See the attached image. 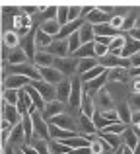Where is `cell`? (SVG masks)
<instances>
[{
    "label": "cell",
    "mask_w": 140,
    "mask_h": 154,
    "mask_svg": "<svg viewBox=\"0 0 140 154\" xmlns=\"http://www.w3.org/2000/svg\"><path fill=\"white\" fill-rule=\"evenodd\" d=\"M64 111V103L61 102V100H53V102H47L45 109H43V113H45L47 119H53L55 115H58V113Z\"/></svg>",
    "instance_id": "obj_16"
},
{
    "label": "cell",
    "mask_w": 140,
    "mask_h": 154,
    "mask_svg": "<svg viewBox=\"0 0 140 154\" xmlns=\"http://www.w3.org/2000/svg\"><path fill=\"white\" fill-rule=\"evenodd\" d=\"M130 76H140V66H136V68H130Z\"/></svg>",
    "instance_id": "obj_50"
},
{
    "label": "cell",
    "mask_w": 140,
    "mask_h": 154,
    "mask_svg": "<svg viewBox=\"0 0 140 154\" xmlns=\"http://www.w3.org/2000/svg\"><path fill=\"white\" fill-rule=\"evenodd\" d=\"M29 115H31V119H33L35 135L41 137V139L51 140V127H49V123L41 117V109H37L35 105H31V107H29Z\"/></svg>",
    "instance_id": "obj_1"
},
{
    "label": "cell",
    "mask_w": 140,
    "mask_h": 154,
    "mask_svg": "<svg viewBox=\"0 0 140 154\" xmlns=\"http://www.w3.org/2000/svg\"><path fill=\"white\" fill-rule=\"evenodd\" d=\"M107 68L103 66V64H97V66H94L91 70H88V72H84L82 74V82H88V80H94V78H97L99 74H103Z\"/></svg>",
    "instance_id": "obj_36"
},
{
    "label": "cell",
    "mask_w": 140,
    "mask_h": 154,
    "mask_svg": "<svg viewBox=\"0 0 140 154\" xmlns=\"http://www.w3.org/2000/svg\"><path fill=\"white\" fill-rule=\"evenodd\" d=\"M70 94H72V78H62L61 82L57 84V100H61L62 103L70 102Z\"/></svg>",
    "instance_id": "obj_9"
},
{
    "label": "cell",
    "mask_w": 140,
    "mask_h": 154,
    "mask_svg": "<svg viewBox=\"0 0 140 154\" xmlns=\"http://www.w3.org/2000/svg\"><path fill=\"white\" fill-rule=\"evenodd\" d=\"M29 143H31V146H33V148H35V150H37L39 154L49 152V144H45V143H49L47 139H41V137H39V139H31Z\"/></svg>",
    "instance_id": "obj_39"
},
{
    "label": "cell",
    "mask_w": 140,
    "mask_h": 154,
    "mask_svg": "<svg viewBox=\"0 0 140 154\" xmlns=\"http://www.w3.org/2000/svg\"><path fill=\"white\" fill-rule=\"evenodd\" d=\"M35 43H37V47H45V49H47V47L53 43V37H51L49 33H45V31L39 27V31L35 33Z\"/></svg>",
    "instance_id": "obj_34"
},
{
    "label": "cell",
    "mask_w": 140,
    "mask_h": 154,
    "mask_svg": "<svg viewBox=\"0 0 140 154\" xmlns=\"http://www.w3.org/2000/svg\"><path fill=\"white\" fill-rule=\"evenodd\" d=\"M18 41H19L18 33H14V31H6V33H4V45L6 47L14 49V47H18Z\"/></svg>",
    "instance_id": "obj_40"
},
{
    "label": "cell",
    "mask_w": 140,
    "mask_h": 154,
    "mask_svg": "<svg viewBox=\"0 0 140 154\" xmlns=\"http://www.w3.org/2000/svg\"><path fill=\"white\" fill-rule=\"evenodd\" d=\"M51 123H55V125H58V127H62V129H70V131H76V123H74V119L68 115H64V113H58V115H55L53 119H51Z\"/></svg>",
    "instance_id": "obj_21"
},
{
    "label": "cell",
    "mask_w": 140,
    "mask_h": 154,
    "mask_svg": "<svg viewBox=\"0 0 140 154\" xmlns=\"http://www.w3.org/2000/svg\"><path fill=\"white\" fill-rule=\"evenodd\" d=\"M61 23L57 22V18H51V20H43L41 23V29L45 31V33H49L51 37H58V33H61Z\"/></svg>",
    "instance_id": "obj_18"
},
{
    "label": "cell",
    "mask_w": 140,
    "mask_h": 154,
    "mask_svg": "<svg viewBox=\"0 0 140 154\" xmlns=\"http://www.w3.org/2000/svg\"><path fill=\"white\" fill-rule=\"evenodd\" d=\"M117 113H119V117H121V121H123V123H127V125H130V123H133V109H130L129 102L119 103V105H117Z\"/></svg>",
    "instance_id": "obj_24"
},
{
    "label": "cell",
    "mask_w": 140,
    "mask_h": 154,
    "mask_svg": "<svg viewBox=\"0 0 140 154\" xmlns=\"http://www.w3.org/2000/svg\"><path fill=\"white\" fill-rule=\"evenodd\" d=\"M136 66H140V51L130 57V68H136Z\"/></svg>",
    "instance_id": "obj_47"
},
{
    "label": "cell",
    "mask_w": 140,
    "mask_h": 154,
    "mask_svg": "<svg viewBox=\"0 0 140 154\" xmlns=\"http://www.w3.org/2000/svg\"><path fill=\"white\" fill-rule=\"evenodd\" d=\"M31 84L39 90V94L45 98V102L57 100V86H55V84L47 82V80H31Z\"/></svg>",
    "instance_id": "obj_4"
},
{
    "label": "cell",
    "mask_w": 140,
    "mask_h": 154,
    "mask_svg": "<svg viewBox=\"0 0 140 154\" xmlns=\"http://www.w3.org/2000/svg\"><path fill=\"white\" fill-rule=\"evenodd\" d=\"M130 125H140V111H133V123Z\"/></svg>",
    "instance_id": "obj_48"
},
{
    "label": "cell",
    "mask_w": 140,
    "mask_h": 154,
    "mask_svg": "<svg viewBox=\"0 0 140 154\" xmlns=\"http://www.w3.org/2000/svg\"><path fill=\"white\" fill-rule=\"evenodd\" d=\"M94 107H95V103H94V98H91V94L90 96H84V100H82V113H86V115H90V117H94L95 115V111H94Z\"/></svg>",
    "instance_id": "obj_35"
},
{
    "label": "cell",
    "mask_w": 140,
    "mask_h": 154,
    "mask_svg": "<svg viewBox=\"0 0 140 154\" xmlns=\"http://www.w3.org/2000/svg\"><path fill=\"white\" fill-rule=\"evenodd\" d=\"M82 47V37H80V29L74 31V33L68 37V49H70V55H74L76 51Z\"/></svg>",
    "instance_id": "obj_37"
},
{
    "label": "cell",
    "mask_w": 140,
    "mask_h": 154,
    "mask_svg": "<svg viewBox=\"0 0 140 154\" xmlns=\"http://www.w3.org/2000/svg\"><path fill=\"white\" fill-rule=\"evenodd\" d=\"M140 51V41L138 39H133V41H127L125 49L121 51V57H127V59H130V57L134 55V53Z\"/></svg>",
    "instance_id": "obj_33"
},
{
    "label": "cell",
    "mask_w": 140,
    "mask_h": 154,
    "mask_svg": "<svg viewBox=\"0 0 140 154\" xmlns=\"http://www.w3.org/2000/svg\"><path fill=\"white\" fill-rule=\"evenodd\" d=\"M82 78L80 76H72V94H70V105L72 107H82V100H84V94H86V90H84L82 86Z\"/></svg>",
    "instance_id": "obj_3"
},
{
    "label": "cell",
    "mask_w": 140,
    "mask_h": 154,
    "mask_svg": "<svg viewBox=\"0 0 140 154\" xmlns=\"http://www.w3.org/2000/svg\"><path fill=\"white\" fill-rule=\"evenodd\" d=\"M101 137H103L105 143H109V146L113 148V150H117L119 144H121V139L117 137V133H105V131H101Z\"/></svg>",
    "instance_id": "obj_38"
},
{
    "label": "cell",
    "mask_w": 140,
    "mask_h": 154,
    "mask_svg": "<svg viewBox=\"0 0 140 154\" xmlns=\"http://www.w3.org/2000/svg\"><path fill=\"white\" fill-rule=\"evenodd\" d=\"M107 80H109V68H107V70L103 72V74H99L97 78L84 82V90H86V94H91V96H94L95 92H99L103 86H105V84H107Z\"/></svg>",
    "instance_id": "obj_7"
},
{
    "label": "cell",
    "mask_w": 140,
    "mask_h": 154,
    "mask_svg": "<svg viewBox=\"0 0 140 154\" xmlns=\"http://www.w3.org/2000/svg\"><path fill=\"white\" fill-rule=\"evenodd\" d=\"M94 31H95V35H103V37H113V33H115L117 29L111 26V22H107V23H95V26H94Z\"/></svg>",
    "instance_id": "obj_28"
},
{
    "label": "cell",
    "mask_w": 140,
    "mask_h": 154,
    "mask_svg": "<svg viewBox=\"0 0 140 154\" xmlns=\"http://www.w3.org/2000/svg\"><path fill=\"white\" fill-rule=\"evenodd\" d=\"M8 143H10V144L27 143V137H25V131H23V125H22V123L14 125V129H12V133H10V139H8Z\"/></svg>",
    "instance_id": "obj_20"
},
{
    "label": "cell",
    "mask_w": 140,
    "mask_h": 154,
    "mask_svg": "<svg viewBox=\"0 0 140 154\" xmlns=\"http://www.w3.org/2000/svg\"><path fill=\"white\" fill-rule=\"evenodd\" d=\"M80 37H82V43H90V41H95L94 23H90V22H84V26L80 27Z\"/></svg>",
    "instance_id": "obj_26"
},
{
    "label": "cell",
    "mask_w": 140,
    "mask_h": 154,
    "mask_svg": "<svg viewBox=\"0 0 140 154\" xmlns=\"http://www.w3.org/2000/svg\"><path fill=\"white\" fill-rule=\"evenodd\" d=\"M125 45H127V39L121 37V35H117V37H113L111 43H109V53L111 55H121V51L125 49Z\"/></svg>",
    "instance_id": "obj_30"
},
{
    "label": "cell",
    "mask_w": 140,
    "mask_h": 154,
    "mask_svg": "<svg viewBox=\"0 0 140 154\" xmlns=\"http://www.w3.org/2000/svg\"><path fill=\"white\" fill-rule=\"evenodd\" d=\"M134 154H140V140H138V144H136V148H134Z\"/></svg>",
    "instance_id": "obj_51"
},
{
    "label": "cell",
    "mask_w": 140,
    "mask_h": 154,
    "mask_svg": "<svg viewBox=\"0 0 140 154\" xmlns=\"http://www.w3.org/2000/svg\"><path fill=\"white\" fill-rule=\"evenodd\" d=\"M138 140H140V137L136 135V131H134L133 127H127L125 133H123V143L134 150V148H136V144H138Z\"/></svg>",
    "instance_id": "obj_25"
},
{
    "label": "cell",
    "mask_w": 140,
    "mask_h": 154,
    "mask_svg": "<svg viewBox=\"0 0 140 154\" xmlns=\"http://www.w3.org/2000/svg\"><path fill=\"white\" fill-rule=\"evenodd\" d=\"M22 49L25 51V55L33 60V57L37 55V43H35V33H27L25 37H22Z\"/></svg>",
    "instance_id": "obj_12"
},
{
    "label": "cell",
    "mask_w": 140,
    "mask_h": 154,
    "mask_svg": "<svg viewBox=\"0 0 140 154\" xmlns=\"http://www.w3.org/2000/svg\"><path fill=\"white\" fill-rule=\"evenodd\" d=\"M94 103H95V107H97L99 111L115 109V102H113V98H111V94H109V92H105L103 88L94 94Z\"/></svg>",
    "instance_id": "obj_5"
},
{
    "label": "cell",
    "mask_w": 140,
    "mask_h": 154,
    "mask_svg": "<svg viewBox=\"0 0 140 154\" xmlns=\"http://www.w3.org/2000/svg\"><path fill=\"white\" fill-rule=\"evenodd\" d=\"M82 26H84V22H82L80 18H78V20H74V22H68L66 26H62V27H61V33H58V37H61V39H68L70 35L74 33V31H78Z\"/></svg>",
    "instance_id": "obj_22"
},
{
    "label": "cell",
    "mask_w": 140,
    "mask_h": 154,
    "mask_svg": "<svg viewBox=\"0 0 140 154\" xmlns=\"http://www.w3.org/2000/svg\"><path fill=\"white\" fill-rule=\"evenodd\" d=\"M2 100H4L6 103L18 105V103H19V90H14V88H4Z\"/></svg>",
    "instance_id": "obj_31"
},
{
    "label": "cell",
    "mask_w": 140,
    "mask_h": 154,
    "mask_svg": "<svg viewBox=\"0 0 140 154\" xmlns=\"http://www.w3.org/2000/svg\"><path fill=\"white\" fill-rule=\"evenodd\" d=\"M31 78L29 76H23V74H10L4 78V88H14V90H22V88L29 86Z\"/></svg>",
    "instance_id": "obj_8"
},
{
    "label": "cell",
    "mask_w": 140,
    "mask_h": 154,
    "mask_svg": "<svg viewBox=\"0 0 140 154\" xmlns=\"http://www.w3.org/2000/svg\"><path fill=\"white\" fill-rule=\"evenodd\" d=\"M55 59H57V57H55L53 53H49L47 49H43V51H37V55L33 57V64L37 68L39 66H53Z\"/></svg>",
    "instance_id": "obj_11"
},
{
    "label": "cell",
    "mask_w": 140,
    "mask_h": 154,
    "mask_svg": "<svg viewBox=\"0 0 140 154\" xmlns=\"http://www.w3.org/2000/svg\"><path fill=\"white\" fill-rule=\"evenodd\" d=\"M49 144H51V146H49V150H51V152H72V150H74V148H72V146H68L66 143L58 144V143H57V139L49 140Z\"/></svg>",
    "instance_id": "obj_41"
},
{
    "label": "cell",
    "mask_w": 140,
    "mask_h": 154,
    "mask_svg": "<svg viewBox=\"0 0 140 154\" xmlns=\"http://www.w3.org/2000/svg\"><path fill=\"white\" fill-rule=\"evenodd\" d=\"M136 14H140V10H133L129 18H125V26H123V29H127V31L133 29L134 23H136V22H138V18H140V16H136Z\"/></svg>",
    "instance_id": "obj_42"
},
{
    "label": "cell",
    "mask_w": 140,
    "mask_h": 154,
    "mask_svg": "<svg viewBox=\"0 0 140 154\" xmlns=\"http://www.w3.org/2000/svg\"><path fill=\"white\" fill-rule=\"evenodd\" d=\"M86 22H90V23H94V26H95V23H107V22H111V18L101 10V8H94V10L86 16Z\"/></svg>",
    "instance_id": "obj_17"
},
{
    "label": "cell",
    "mask_w": 140,
    "mask_h": 154,
    "mask_svg": "<svg viewBox=\"0 0 140 154\" xmlns=\"http://www.w3.org/2000/svg\"><path fill=\"white\" fill-rule=\"evenodd\" d=\"M127 70L129 68H109V80H113V82H125L127 76L130 74Z\"/></svg>",
    "instance_id": "obj_32"
},
{
    "label": "cell",
    "mask_w": 140,
    "mask_h": 154,
    "mask_svg": "<svg viewBox=\"0 0 140 154\" xmlns=\"http://www.w3.org/2000/svg\"><path fill=\"white\" fill-rule=\"evenodd\" d=\"M107 53H109V45H105V43H99V41H95V57H105Z\"/></svg>",
    "instance_id": "obj_45"
},
{
    "label": "cell",
    "mask_w": 140,
    "mask_h": 154,
    "mask_svg": "<svg viewBox=\"0 0 140 154\" xmlns=\"http://www.w3.org/2000/svg\"><path fill=\"white\" fill-rule=\"evenodd\" d=\"M111 26H113L115 29H123V26H125V16H111Z\"/></svg>",
    "instance_id": "obj_46"
},
{
    "label": "cell",
    "mask_w": 140,
    "mask_h": 154,
    "mask_svg": "<svg viewBox=\"0 0 140 154\" xmlns=\"http://www.w3.org/2000/svg\"><path fill=\"white\" fill-rule=\"evenodd\" d=\"M78 64H80L78 57H70L68 55V57H57V59H55V66H57L64 76H68V78H72V76L78 72Z\"/></svg>",
    "instance_id": "obj_2"
},
{
    "label": "cell",
    "mask_w": 140,
    "mask_h": 154,
    "mask_svg": "<svg viewBox=\"0 0 140 154\" xmlns=\"http://www.w3.org/2000/svg\"><path fill=\"white\" fill-rule=\"evenodd\" d=\"M97 64H99V59H97V57H88V59H80L78 72H80V74H84V72L91 70V68L97 66Z\"/></svg>",
    "instance_id": "obj_29"
},
{
    "label": "cell",
    "mask_w": 140,
    "mask_h": 154,
    "mask_svg": "<svg viewBox=\"0 0 140 154\" xmlns=\"http://www.w3.org/2000/svg\"><path fill=\"white\" fill-rule=\"evenodd\" d=\"M78 59H88V57H95V41H90V43H82L78 51L74 53Z\"/></svg>",
    "instance_id": "obj_27"
},
{
    "label": "cell",
    "mask_w": 140,
    "mask_h": 154,
    "mask_svg": "<svg viewBox=\"0 0 140 154\" xmlns=\"http://www.w3.org/2000/svg\"><path fill=\"white\" fill-rule=\"evenodd\" d=\"M29 60V57L25 55V51L22 49V47H14V49L10 51V55L6 57V63L8 64H23Z\"/></svg>",
    "instance_id": "obj_15"
},
{
    "label": "cell",
    "mask_w": 140,
    "mask_h": 154,
    "mask_svg": "<svg viewBox=\"0 0 140 154\" xmlns=\"http://www.w3.org/2000/svg\"><path fill=\"white\" fill-rule=\"evenodd\" d=\"M25 92H27V96H29V100H31V103L35 105L37 109H45V105H47V102H45V98H43L41 94H39V90L33 86V84H29V86H25Z\"/></svg>",
    "instance_id": "obj_14"
},
{
    "label": "cell",
    "mask_w": 140,
    "mask_h": 154,
    "mask_svg": "<svg viewBox=\"0 0 140 154\" xmlns=\"http://www.w3.org/2000/svg\"><path fill=\"white\" fill-rule=\"evenodd\" d=\"M39 74H41V80H47V82L55 84V86H57L62 78H66V76L62 74L55 64H53V66H39Z\"/></svg>",
    "instance_id": "obj_6"
},
{
    "label": "cell",
    "mask_w": 140,
    "mask_h": 154,
    "mask_svg": "<svg viewBox=\"0 0 140 154\" xmlns=\"http://www.w3.org/2000/svg\"><path fill=\"white\" fill-rule=\"evenodd\" d=\"M68 12H70V8L58 6V10H57V22L61 23V26H66V23H68Z\"/></svg>",
    "instance_id": "obj_43"
},
{
    "label": "cell",
    "mask_w": 140,
    "mask_h": 154,
    "mask_svg": "<svg viewBox=\"0 0 140 154\" xmlns=\"http://www.w3.org/2000/svg\"><path fill=\"white\" fill-rule=\"evenodd\" d=\"M127 102H129V105H130L133 111H140V92H133Z\"/></svg>",
    "instance_id": "obj_44"
},
{
    "label": "cell",
    "mask_w": 140,
    "mask_h": 154,
    "mask_svg": "<svg viewBox=\"0 0 140 154\" xmlns=\"http://www.w3.org/2000/svg\"><path fill=\"white\" fill-rule=\"evenodd\" d=\"M49 127H51V139H57V140H61V139H70V137L76 135V131L62 129V127H58V125H55V123H51Z\"/></svg>",
    "instance_id": "obj_23"
},
{
    "label": "cell",
    "mask_w": 140,
    "mask_h": 154,
    "mask_svg": "<svg viewBox=\"0 0 140 154\" xmlns=\"http://www.w3.org/2000/svg\"><path fill=\"white\" fill-rule=\"evenodd\" d=\"M130 35H133V39H138L140 41V27H133V29H130Z\"/></svg>",
    "instance_id": "obj_49"
},
{
    "label": "cell",
    "mask_w": 140,
    "mask_h": 154,
    "mask_svg": "<svg viewBox=\"0 0 140 154\" xmlns=\"http://www.w3.org/2000/svg\"><path fill=\"white\" fill-rule=\"evenodd\" d=\"M18 105H12V103H6L4 102V117H6L8 121H10L12 125H18L19 119H22V113H19V109H16Z\"/></svg>",
    "instance_id": "obj_19"
},
{
    "label": "cell",
    "mask_w": 140,
    "mask_h": 154,
    "mask_svg": "<svg viewBox=\"0 0 140 154\" xmlns=\"http://www.w3.org/2000/svg\"><path fill=\"white\" fill-rule=\"evenodd\" d=\"M47 51L53 53L55 57H68L70 55V49H68V39H53V43H51L49 47H47Z\"/></svg>",
    "instance_id": "obj_10"
},
{
    "label": "cell",
    "mask_w": 140,
    "mask_h": 154,
    "mask_svg": "<svg viewBox=\"0 0 140 154\" xmlns=\"http://www.w3.org/2000/svg\"><path fill=\"white\" fill-rule=\"evenodd\" d=\"M78 125H80V131H82V133H86V135H95V129H97V125H95L94 117L86 115V113H80Z\"/></svg>",
    "instance_id": "obj_13"
}]
</instances>
